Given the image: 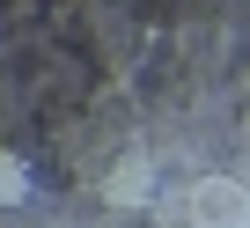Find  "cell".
<instances>
[{"label":"cell","instance_id":"cell-1","mask_svg":"<svg viewBox=\"0 0 250 228\" xmlns=\"http://www.w3.org/2000/svg\"><path fill=\"white\" fill-rule=\"evenodd\" d=\"M103 199H110V206H147V199H155V162H147V155H125V162L103 177Z\"/></svg>","mask_w":250,"mask_h":228},{"label":"cell","instance_id":"cell-2","mask_svg":"<svg viewBox=\"0 0 250 228\" xmlns=\"http://www.w3.org/2000/svg\"><path fill=\"white\" fill-rule=\"evenodd\" d=\"M37 191V177H30V162L15 155V147H0V213H8V206H22Z\"/></svg>","mask_w":250,"mask_h":228}]
</instances>
